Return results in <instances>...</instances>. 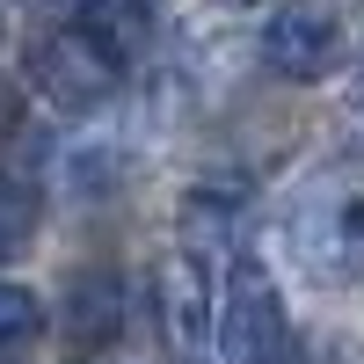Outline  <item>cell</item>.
I'll return each instance as SVG.
<instances>
[{
  "label": "cell",
  "mask_w": 364,
  "mask_h": 364,
  "mask_svg": "<svg viewBox=\"0 0 364 364\" xmlns=\"http://www.w3.org/2000/svg\"><path fill=\"white\" fill-rule=\"evenodd\" d=\"M211 357H219V364H299L284 291H277V277H269L255 255H233V262H226Z\"/></svg>",
  "instance_id": "cell-1"
},
{
  "label": "cell",
  "mask_w": 364,
  "mask_h": 364,
  "mask_svg": "<svg viewBox=\"0 0 364 364\" xmlns=\"http://www.w3.org/2000/svg\"><path fill=\"white\" fill-rule=\"evenodd\" d=\"M29 80H37V95L66 117H87L102 109L117 87H124V51H117L102 29L87 22H58L44 29L37 44H29Z\"/></svg>",
  "instance_id": "cell-2"
},
{
  "label": "cell",
  "mask_w": 364,
  "mask_h": 364,
  "mask_svg": "<svg viewBox=\"0 0 364 364\" xmlns=\"http://www.w3.org/2000/svg\"><path fill=\"white\" fill-rule=\"evenodd\" d=\"M262 66L277 73V80H299V87H314L336 73V58H343V22L321 8V0H284V8H269L262 15Z\"/></svg>",
  "instance_id": "cell-3"
},
{
  "label": "cell",
  "mask_w": 364,
  "mask_h": 364,
  "mask_svg": "<svg viewBox=\"0 0 364 364\" xmlns=\"http://www.w3.org/2000/svg\"><path fill=\"white\" fill-rule=\"evenodd\" d=\"M219 336V291H211V262L175 248L161 262V343L175 364H204Z\"/></svg>",
  "instance_id": "cell-4"
},
{
  "label": "cell",
  "mask_w": 364,
  "mask_h": 364,
  "mask_svg": "<svg viewBox=\"0 0 364 364\" xmlns=\"http://www.w3.org/2000/svg\"><path fill=\"white\" fill-rule=\"evenodd\" d=\"M240 211H248V204H240V190H211V182H204V190H190V197H182V248H190L197 262H233V240H240Z\"/></svg>",
  "instance_id": "cell-5"
},
{
  "label": "cell",
  "mask_w": 364,
  "mask_h": 364,
  "mask_svg": "<svg viewBox=\"0 0 364 364\" xmlns=\"http://www.w3.org/2000/svg\"><path fill=\"white\" fill-rule=\"evenodd\" d=\"M66 321L80 343H109L117 321H124V284H117V269H80L73 277V299H66Z\"/></svg>",
  "instance_id": "cell-6"
},
{
  "label": "cell",
  "mask_w": 364,
  "mask_h": 364,
  "mask_svg": "<svg viewBox=\"0 0 364 364\" xmlns=\"http://www.w3.org/2000/svg\"><path fill=\"white\" fill-rule=\"evenodd\" d=\"M44 336V299L37 291H29V284H8V277H0V343H37Z\"/></svg>",
  "instance_id": "cell-7"
},
{
  "label": "cell",
  "mask_w": 364,
  "mask_h": 364,
  "mask_svg": "<svg viewBox=\"0 0 364 364\" xmlns=\"http://www.w3.org/2000/svg\"><path fill=\"white\" fill-rule=\"evenodd\" d=\"M29 226H37V197L22 190V182H0V255H15Z\"/></svg>",
  "instance_id": "cell-8"
},
{
  "label": "cell",
  "mask_w": 364,
  "mask_h": 364,
  "mask_svg": "<svg viewBox=\"0 0 364 364\" xmlns=\"http://www.w3.org/2000/svg\"><path fill=\"white\" fill-rule=\"evenodd\" d=\"M22 8H37L44 22H80V15H95L102 0H22Z\"/></svg>",
  "instance_id": "cell-9"
},
{
  "label": "cell",
  "mask_w": 364,
  "mask_h": 364,
  "mask_svg": "<svg viewBox=\"0 0 364 364\" xmlns=\"http://www.w3.org/2000/svg\"><path fill=\"white\" fill-rule=\"evenodd\" d=\"M15 124H22V87H15V80H0V139H8Z\"/></svg>",
  "instance_id": "cell-10"
},
{
  "label": "cell",
  "mask_w": 364,
  "mask_h": 364,
  "mask_svg": "<svg viewBox=\"0 0 364 364\" xmlns=\"http://www.w3.org/2000/svg\"><path fill=\"white\" fill-rule=\"evenodd\" d=\"M95 364H117V357H95Z\"/></svg>",
  "instance_id": "cell-11"
},
{
  "label": "cell",
  "mask_w": 364,
  "mask_h": 364,
  "mask_svg": "<svg viewBox=\"0 0 364 364\" xmlns=\"http://www.w3.org/2000/svg\"><path fill=\"white\" fill-rule=\"evenodd\" d=\"M357 117H364V102H357Z\"/></svg>",
  "instance_id": "cell-12"
}]
</instances>
